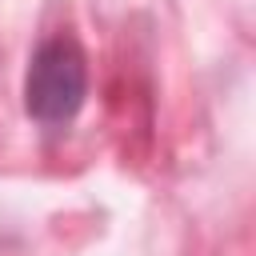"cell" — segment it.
Instances as JSON below:
<instances>
[{
	"label": "cell",
	"mask_w": 256,
	"mask_h": 256,
	"mask_svg": "<svg viewBox=\"0 0 256 256\" xmlns=\"http://www.w3.org/2000/svg\"><path fill=\"white\" fill-rule=\"evenodd\" d=\"M84 92H88V68H84L80 44L64 32L40 40L28 60V76H24L28 116L48 128H60L80 112Z\"/></svg>",
	"instance_id": "obj_1"
}]
</instances>
